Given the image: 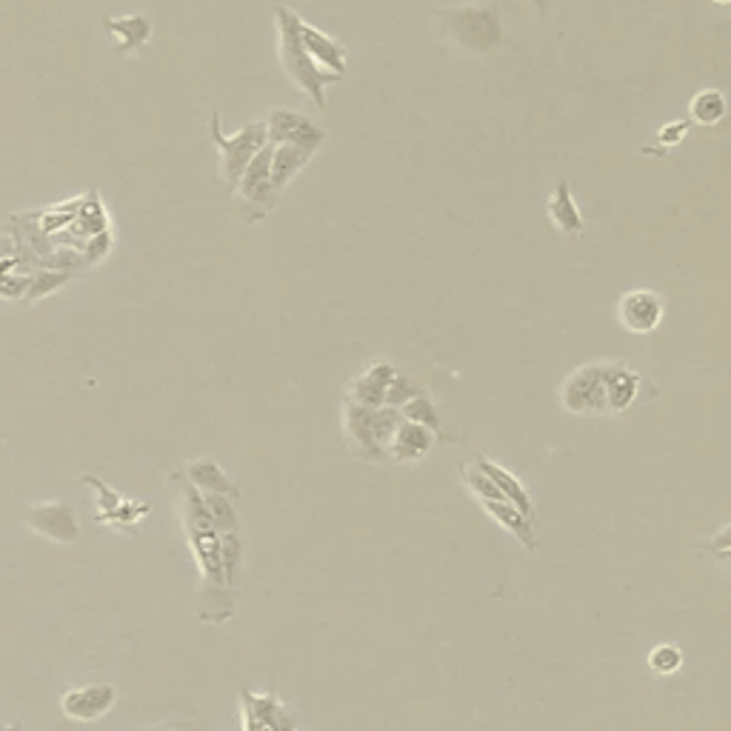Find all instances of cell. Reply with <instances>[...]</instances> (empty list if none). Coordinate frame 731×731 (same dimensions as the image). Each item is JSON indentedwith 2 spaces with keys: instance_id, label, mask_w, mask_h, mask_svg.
<instances>
[{
  "instance_id": "1",
  "label": "cell",
  "mask_w": 731,
  "mask_h": 731,
  "mask_svg": "<svg viewBox=\"0 0 731 731\" xmlns=\"http://www.w3.org/2000/svg\"><path fill=\"white\" fill-rule=\"evenodd\" d=\"M434 20L445 43L458 52L489 54L503 47V12L494 0L438 9Z\"/></svg>"
},
{
  "instance_id": "2",
  "label": "cell",
  "mask_w": 731,
  "mask_h": 731,
  "mask_svg": "<svg viewBox=\"0 0 731 731\" xmlns=\"http://www.w3.org/2000/svg\"><path fill=\"white\" fill-rule=\"evenodd\" d=\"M274 18H278V58L283 72L289 74L294 87H300L307 92V98L312 100L314 107H327V87L329 83H338V74L320 69L309 52L300 43L298 23L300 14L292 12L287 3H278L274 7Z\"/></svg>"
},
{
  "instance_id": "3",
  "label": "cell",
  "mask_w": 731,
  "mask_h": 731,
  "mask_svg": "<svg viewBox=\"0 0 731 731\" xmlns=\"http://www.w3.org/2000/svg\"><path fill=\"white\" fill-rule=\"evenodd\" d=\"M398 423V409H385V405L383 409H366V405L352 403V400L343 403V429H347L354 449H360L369 458H383Z\"/></svg>"
},
{
  "instance_id": "4",
  "label": "cell",
  "mask_w": 731,
  "mask_h": 731,
  "mask_svg": "<svg viewBox=\"0 0 731 731\" xmlns=\"http://www.w3.org/2000/svg\"><path fill=\"white\" fill-rule=\"evenodd\" d=\"M212 140L220 152V180L227 183L229 192L238 189V180L243 169L249 167V160L269 143L263 120L247 123L238 134H229L227 138V134L220 132V114H212Z\"/></svg>"
},
{
  "instance_id": "5",
  "label": "cell",
  "mask_w": 731,
  "mask_h": 731,
  "mask_svg": "<svg viewBox=\"0 0 731 731\" xmlns=\"http://www.w3.org/2000/svg\"><path fill=\"white\" fill-rule=\"evenodd\" d=\"M560 403L572 414H609L605 409V363H585L560 385Z\"/></svg>"
},
{
  "instance_id": "6",
  "label": "cell",
  "mask_w": 731,
  "mask_h": 731,
  "mask_svg": "<svg viewBox=\"0 0 731 731\" xmlns=\"http://www.w3.org/2000/svg\"><path fill=\"white\" fill-rule=\"evenodd\" d=\"M272 152L274 147L267 143V147L260 149L252 160H249V167L243 169L238 180V189L234 192L240 194L243 200V207H249V220H260L267 218L274 207H278L280 192H274L272 178H269V169H272Z\"/></svg>"
},
{
  "instance_id": "7",
  "label": "cell",
  "mask_w": 731,
  "mask_h": 731,
  "mask_svg": "<svg viewBox=\"0 0 731 731\" xmlns=\"http://www.w3.org/2000/svg\"><path fill=\"white\" fill-rule=\"evenodd\" d=\"M243 731H298L292 709L278 694H260L243 689Z\"/></svg>"
},
{
  "instance_id": "8",
  "label": "cell",
  "mask_w": 731,
  "mask_h": 731,
  "mask_svg": "<svg viewBox=\"0 0 731 731\" xmlns=\"http://www.w3.org/2000/svg\"><path fill=\"white\" fill-rule=\"evenodd\" d=\"M263 127H267V138L272 147L294 143V147H309L320 152V147L327 143V132L314 120L303 118V114L292 112V109H272L267 120H263Z\"/></svg>"
},
{
  "instance_id": "9",
  "label": "cell",
  "mask_w": 731,
  "mask_h": 731,
  "mask_svg": "<svg viewBox=\"0 0 731 731\" xmlns=\"http://www.w3.org/2000/svg\"><path fill=\"white\" fill-rule=\"evenodd\" d=\"M665 303L658 292L649 289H632L625 292L618 303V318L629 332L649 334L663 323Z\"/></svg>"
},
{
  "instance_id": "10",
  "label": "cell",
  "mask_w": 731,
  "mask_h": 731,
  "mask_svg": "<svg viewBox=\"0 0 731 731\" xmlns=\"http://www.w3.org/2000/svg\"><path fill=\"white\" fill-rule=\"evenodd\" d=\"M118 700V692H114V685L109 683H89L80 685V689H69L63 698H60V709L63 714L72 720H80V723H92V720L103 718Z\"/></svg>"
},
{
  "instance_id": "11",
  "label": "cell",
  "mask_w": 731,
  "mask_h": 731,
  "mask_svg": "<svg viewBox=\"0 0 731 731\" xmlns=\"http://www.w3.org/2000/svg\"><path fill=\"white\" fill-rule=\"evenodd\" d=\"M29 525L54 543H74L80 534L78 514L67 503H40L27 512Z\"/></svg>"
},
{
  "instance_id": "12",
  "label": "cell",
  "mask_w": 731,
  "mask_h": 731,
  "mask_svg": "<svg viewBox=\"0 0 731 731\" xmlns=\"http://www.w3.org/2000/svg\"><path fill=\"white\" fill-rule=\"evenodd\" d=\"M298 34H300V43H303V49L309 52V58L318 63V67H323L327 72L338 74V78H343L347 74V47L340 43V40H334L332 34L320 32V29L309 27L307 20L300 18L298 23Z\"/></svg>"
},
{
  "instance_id": "13",
  "label": "cell",
  "mask_w": 731,
  "mask_h": 731,
  "mask_svg": "<svg viewBox=\"0 0 731 731\" xmlns=\"http://www.w3.org/2000/svg\"><path fill=\"white\" fill-rule=\"evenodd\" d=\"M394 372H398V369H394L392 363L378 360V363L369 366L366 372H360L358 378L349 383L347 400L366 405V409H383L385 389H389V380L394 378Z\"/></svg>"
},
{
  "instance_id": "14",
  "label": "cell",
  "mask_w": 731,
  "mask_h": 731,
  "mask_svg": "<svg viewBox=\"0 0 731 731\" xmlns=\"http://www.w3.org/2000/svg\"><path fill=\"white\" fill-rule=\"evenodd\" d=\"M432 445H434V432H429L425 425L400 418L398 429H394L392 440H389L385 454H392L394 460H423L425 454L432 452Z\"/></svg>"
},
{
  "instance_id": "15",
  "label": "cell",
  "mask_w": 731,
  "mask_h": 731,
  "mask_svg": "<svg viewBox=\"0 0 731 731\" xmlns=\"http://www.w3.org/2000/svg\"><path fill=\"white\" fill-rule=\"evenodd\" d=\"M640 394V374L620 363H605V409L625 412Z\"/></svg>"
},
{
  "instance_id": "16",
  "label": "cell",
  "mask_w": 731,
  "mask_h": 731,
  "mask_svg": "<svg viewBox=\"0 0 731 731\" xmlns=\"http://www.w3.org/2000/svg\"><path fill=\"white\" fill-rule=\"evenodd\" d=\"M314 158V149L309 147H294V143H280L272 152V169H269V178H272L274 192H283V189L298 178V172L309 167V160Z\"/></svg>"
},
{
  "instance_id": "17",
  "label": "cell",
  "mask_w": 731,
  "mask_h": 731,
  "mask_svg": "<svg viewBox=\"0 0 731 731\" xmlns=\"http://www.w3.org/2000/svg\"><path fill=\"white\" fill-rule=\"evenodd\" d=\"M474 463L480 465V472H483L485 478H489L494 485H498L500 494H503V498L509 500V503H512L514 509H520V512H523L525 518H532V512H534L532 494L525 492V485L520 483V480L514 478V474L509 472V469L498 465V463H494V460L483 458V454H480V458H474Z\"/></svg>"
},
{
  "instance_id": "18",
  "label": "cell",
  "mask_w": 731,
  "mask_h": 731,
  "mask_svg": "<svg viewBox=\"0 0 731 731\" xmlns=\"http://www.w3.org/2000/svg\"><path fill=\"white\" fill-rule=\"evenodd\" d=\"M485 512L492 514L498 520V525H503L505 532L512 534L520 545H523L525 552H538V538H534V525L532 518H525L520 509H514L512 503H492V500H480Z\"/></svg>"
},
{
  "instance_id": "19",
  "label": "cell",
  "mask_w": 731,
  "mask_h": 731,
  "mask_svg": "<svg viewBox=\"0 0 731 731\" xmlns=\"http://www.w3.org/2000/svg\"><path fill=\"white\" fill-rule=\"evenodd\" d=\"M549 218H552V223L563 234H574V238H578V234L583 232V214H580L565 180H558L554 194L549 198Z\"/></svg>"
},
{
  "instance_id": "20",
  "label": "cell",
  "mask_w": 731,
  "mask_h": 731,
  "mask_svg": "<svg viewBox=\"0 0 731 731\" xmlns=\"http://www.w3.org/2000/svg\"><path fill=\"white\" fill-rule=\"evenodd\" d=\"M189 472V480H192L194 485H203L207 489V494H234L232 483H229V478L223 474V469H220L218 463H212V460H194V463L187 465Z\"/></svg>"
},
{
  "instance_id": "21",
  "label": "cell",
  "mask_w": 731,
  "mask_h": 731,
  "mask_svg": "<svg viewBox=\"0 0 731 731\" xmlns=\"http://www.w3.org/2000/svg\"><path fill=\"white\" fill-rule=\"evenodd\" d=\"M692 123H700V127H714L720 120L725 118V98L718 92V89H703L692 98Z\"/></svg>"
},
{
  "instance_id": "22",
  "label": "cell",
  "mask_w": 731,
  "mask_h": 731,
  "mask_svg": "<svg viewBox=\"0 0 731 731\" xmlns=\"http://www.w3.org/2000/svg\"><path fill=\"white\" fill-rule=\"evenodd\" d=\"M398 412L403 420H412V423L425 425L429 432H440V418H438V412H434V403L429 400V394L418 392L412 400H409V403L400 405Z\"/></svg>"
},
{
  "instance_id": "23",
  "label": "cell",
  "mask_w": 731,
  "mask_h": 731,
  "mask_svg": "<svg viewBox=\"0 0 731 731\" xmlns=\"http://www.w3.org/2000/svg\"><path fill=\"white\" fill-rule=\"evenodd\" d=\"M418 392L420 389L414 385L412 378H405V374L394 372V378L389 380V389H385L383 405L385 409H400V405L409 403V400H412Z\"/></svg>"
},
{
  "instance_id": "24",
  "label": "cell",
  "mask_w": 731,
  "mask_h": 731,
  "mask_svg": "<svg viewBox=\"0 0 731 731\" xmlns=\"http://www.w3.org/2000/svg\"><path fill=\"white\" fill-rule=\"evenodd\" d=\"M680 663H683V654L674 645H658L652 654H649V665H652L658 674H672L678 672Z\"/></svg>"
},
{
  "instance_id": "25",
  "label": "cell",
  "mask_w": 731,
  "mask_h": 731,
  "mask_svg": "<svg viewBox=\"0 0 731 731\" xmlns=\"http://www.w3.org/2000/svg\"><path fill=\"white\" fill-rule=\"evenodd\" d=\"M685 132H689V123H672V127L660 129V143H680Z\"/></svg>"
},
{
  "instance_id": "26",
  "label": "cell",
  "mask_w": 731,
  "mask_h": 731,
  "mask_svg": "<svg viewBox=\"0 0 731 731\" xmlns=\"http://www.w3.org/2000/svg\"><path fill=\"white\" fill-rule=\"evenodd\" d=\"M154 731H198V725L189 723V720H183V723H169V725H163V729H154Z\"/></svg>"
},
{
  "instance_id": "27",
  "label": "cell",
  "mask_w": 731,
  "mask_h": 731,
  "mask_svg": "<svg viewBox=\"0 0 731 731\" xmlns=\"http://www.w3.org/2000/svg\"><path fill=\"white\" fill-rule=\"evenodd\" d=\"M534 9H538V14H545L549 12V0H532Z\"/></svg>"
},
{
  "instance_id": "28",
  "label": "cell",
  "mask_w": 731,
  "mask_h": 731,
  "mask_svg": "<svg viewBox=\"0 0 731 731\" xmlns=\"http://www.w3.org/2000/svg\"><path fill=\"white\" fill-rule=\"evenodd\" d=\"M714 3H729V0H714Z\"/></svg>"
}]
</instances>
